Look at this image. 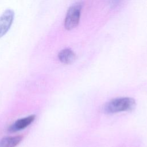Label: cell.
<instances>
[{"label":"cell","instance_id":"6da1fadb","mask_svg":"<svg viewBox=\"0 0 147 147\" xmlns=\"http://www.w3.org/2000/svg\"><path fill=\"white\" fill-rule=\"evenodd\" d=\"M135 105L136 102L133 98L129 97L118 98L107 102L104 105L103 110L105 113L113 114L131 110Z\"/></svg>","mask_w":147,"mask_h":147},{"label":"cell","instance_id":"7a4b0ae2","mask_svg":"<svg viewBox=\"0 0 147 147\" xmlns=\"http://www.w3.org/2000/svg\"><path fill=\"white\" fill-rule=\"evenodd\" d=\"M82 5L81 3H76L72 5L68 10L64 20V27L67 30H71L79 24Z\"/></svg>","mask_w":147,"mask_h":147},{"label":"cell","instance_id":"3957f363","mask_svg":"<svg viewBox=\"0 0 147 147\" xmlns=\"http://www.w3.org/2000/svg\"><path fill=\"white\" fill-rule=\"evenodd\" d=\"M14 13L11 9L6 10L0 16V38L9 30L14 20Z\"/></svg>","mask_w":147,"mask_h":147},{"label":"cell","instance_id":"277c9868","mask_svg":"<svg viewBox=\"0 0 147 147\" xmlns=\"http://www.w3.org/2000/svg\"><path fill=\"white\" fill-rule=\"evenodd\" d=\"M35 115H30L28 117L20 118L16 121L12 125L8 127V131L10 133H14L21 130L29 125H30L35 119Z\"/></svg>","mask_w":147,"mask_h":147},{"label":"cell","instance_id":"5b68a950","mask_svg":"<svg viewBox=\"0 0 147 147\" xmlns=\"http://www.w3.org/2000/svg\"><path fill=\"white\" fill-rule=\"evenodd\" d=\"M59 60L65 64L72 63L76 59V55L70 49L66 48L61 50L58 54Z\"/></svg>","mask_w":147,"mask_h":147},{"label":"cell","instance_id":"8992f818","mask_svg":"<svg viewBox=\"0 0 147 147\" xmlns=\"http://www.w3.org/2000/svg\"><path fill=\"white\" fill-rule=\"evenodd\" d=\"M23 137L17 136L6 137L0 140V147H16L22 141Z\"/></svg>","mask_w":147,"mask_h":147},{"label":"cell","instance_id":"52a82bcc","mask_svg":"<svg viewBox=\"0 0 147 147\" xmlns=\"http://www.w3.org/2000/svg\"><path fill=\"white\" fill-rule=\"evenodd\" d=\"M122 0H110V5L112 8L117 7Z\"/></svg>","mask_w":147,"mask_h":147}]
</instances>
